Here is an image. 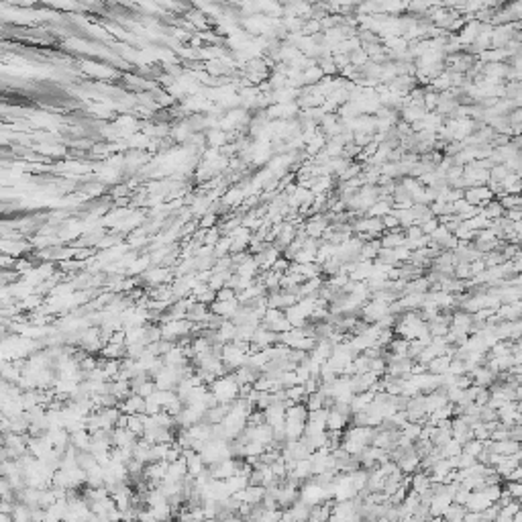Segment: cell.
<instances>
[{"instance_id":"7a4b0ae2","label":"cell","mask_w":522,"mask_h":522,"mask_svg":"<svg viewBox=\"0 0 522 522\" xmlns=\"http://www.w3.org/2000/svg\"><path fill=\"white\" fill-rule=\"evenodd\" d=\"M233 298H237V292H235V290H231L229 286H225V288L216 290V300H233Z\"/></svg>"},{"instance_id":"6da1fadb","label":"cell","mask_w":522,"mask_h":522,"mask_svg":"<svg viewBox=\"0 0 522 522\" xmlns=\"http://www.w3.org/2000/svg\"><path fill=\"white\" fill-rule=\"evenodd\" d=\"M239 308H241V302H239L237 298H233V300H214V302L210 304V310H212L214 314H219V316H223V318H229V320L237 314Z\"/></svg>"}]
</instances>
